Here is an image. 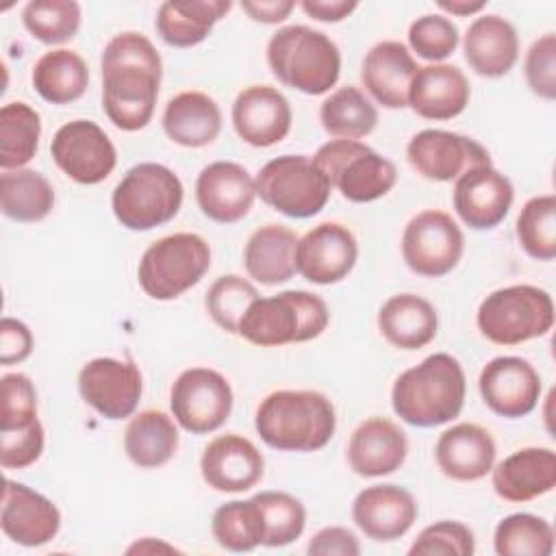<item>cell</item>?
I'll return each instance as SVG.
<instances>
[{"label": "cell", "mask_w": 556, "mask_h": 556, "mask_svg": "<svg viewBox=\"0 0 556 556\" xmlns=\"http://www.w3.org/2000/svg\"><path fill=\"white\" fill-rule=\"evenodd\" d=\"M100 70L102 109L109 122L124 132L146 128L154 115L163 76L154 43L141 33L124 30L104 46Z\"/></svg>", "instance_id": "obj_1"}, {"label": "cell", "mask_w": 556, "mask_h": 556, "mask_svg": "<svg viewBox=\"0 0 556 556\" xmlns=\"http://www.w3.org/2000/svg\"><path fill=\"white\" fill-rule=\"evenodd\" d=\"M261 441L278 452H317L337 430L334 404L313 389H280L261 400L254 415Z\"/></svg>", "instance_id": "obj_2"}, {"label": "cell", "mask_w": 556, "mask_h": 556, "mask_svg": "<svg viewBox=\"0 0 556 556\" xmlns=\"http://www.w3.org/2000/svg\"><path fill=\"white\" fill-rule=\"evenodd\" d=\"M465 393L467 380L458 358L437 352L395 378L391 406L402 421L415 428H434L460 415Z\"/></svg>", "instance_id": "obj_3"}, {"label": "cell", "mask_w": 556, "mask_h": 556, "mask_svg": "<svg viewBox=\"0 0 556 556\" xmlns=\"http://www.w3.org/2000/svg\"><path fill=\"white\" fill-rule=\"evenodd\" d=\"M267 65L285 87L306 96H321L341 76V52L326 33L291 24L269 37Z\"/></svg>", "instance_id": "obj_4"}, {"label": "cell", "mask_w": 556, "mask_h": 556, "mask_svg": "<svg viewBox=\"0 0 556 556\" xmlns=\"http://www.w3.org/2000/svg\"><path fill=\"white\" fill-rule=\"evenodd\" d=\"M330 321L324 298L289 289L276 295L256 298L239 321V337L258 348H280L317 339Z\"/></svg>", "instance_id": "obj_5"}, {"label": "cell", "mask_w": 556, "mask_h": 556, "mask_svg": "<svg viewBox=\"0 0 556 556\" xmlns=\"http://www.w3.org/2000/svg\"><path fill=\"white\" fill-rule=\"evenodd\" d=\"M185 189L174 169L161 163L132 165L115 185L111 208L115 219L135 232L172 222L182 206Z\"/></svg>", "instance_id": "obj_6"}, {"label": "cell", "mask_w": 556, "mask_h": 556, "mask_svg": "<svg viewBox=\"0 0 556 556\" xmlns=\"http://www.w3.org/2000/svg\"><path fill=\"white\" fill-rule=\"evenodd\" d=\"M480 334L495 345H519L554 326L552 295L534 285H510L489 293L476 313Z\"/></svg>", "instance_id": "obj_7"}, {"label": "cell", "mask_w": 556, "mask_h": 556, "mask_svg": "<svg viewBox=\"0 0 556 556\" xmlns=\"http://www.w3.org/2000/svg\"><path fill=\"white\" fill-rule=\"evenodd\" d=\"M211 267V245L195 232L161 237L141 254L137 280L152 300H176L195 287Z\"/></svg>", "instance_id": "obj_8"}, {"label": "cell", "mask_w": 556, "mask_h": 556, "mask_svg": "<svg viewBox=\"0 0 556 556\" xmlns=\"http://www.w3.org/2000/svg\"><path fill=\"white\" fill-rule=\"evenodd\" d=\"M313 161L330 182V189H337L345 200L356 204L387 195L397 180L393 161L354 139L326 141L317 148Z\"/></svg>", "instance_id": "obj_9"}, {"label": "cell", "mask_w": 556, "mask_h": 556, "mask_svg": "<svg viewBox=\"0 0 556 556\" xmlns=\"http://www.w3.org/2000/svg\"><path fill=\"white\" fill-rule=\"evenodd\" d=\"M254 182L256 195L291 219L317 215L330 198V182L306 154H282L267 161Z\"/></svg>", "instance_id": "obj_10"}, {"label": "cell", "mask_w": 556, "mask_h": 556, "mask_svg": "<svg viewBox=\"0 0 556 556\" xmlns=\"http://www.w3.org/2000/svg\"><path fill=\"white\" fill-rule=\"evenodd\" d=\"M465 250V235L454 217L439 208H426L408 219L402 232V258L424 278L450 274Z\"/></svg>", "instance_id": "obj_11"}, {"label": "cell", "mask_w": 556, "mask_h": 556, "mask_svg": "<svg viewBox=\"0 0 556 556\" xmlns=\"http://www.w3.org/2000/svg\"><path fill=\"white\" fill-rule=\"evenodd\" d=\"M232 387L215 369L191 367L178 374L169 389V408L176 424L191 434L219 430L232 413Z\"/></svg>", "instance_id": "obj_12"}, {"label": "cell", "mask_w": 556, "mask_h": 556, "mask_svg": "<svg viewBox=\"0 0 556 556\" xmlns=\"http://www.w3.org/2000/svg\"><path fill=\"white\" fill-rule=\"evenodd\" d=\"M50 154L56 167L78 185H98L106 180L117 165L113 141L91 119L63 124L52 137Z\"/></svg>", "instance_id": "obj_13"}, {"label": "cell", "mask_w": 556, "mask_h": 556, "mask_svg": "<svg viewBox=\"0 0 556 556\" xmlns=\"http://www.w3.org/2000/svg\"><path fill=\"white\" fill-rule=\"evenodd\" d=\"M78 391L98 415L117 421L135 413L143 393V378L130 361L98 356L80 367Z\"/></svg>", "instance_id": "obj_14"}, {"label": "cell", "mask_w": 556, "mask_h": 556, "mask_svg": "<svg viewBox=\"0 0 556 556\" xmlns=\"http://www.w3.org/2000/svg\"><path fill=\"white\" fill-rule=\"evenodd\" d=\"M410 167L428 180L450 182L471 167L491 165L489 150L471 137L426 128L410 137L406 146Z\"/></svg>", "instance_id": "obj_15"}, {"label": "cell", "mask_w": 556, "mask_h": 556, "mask_svg": "<svg viewBox=\"0 0 556 556\" xmlns=\"http://www.w3.org/2000/svg\"><path fill=\"white\" fill-rule=\"evenodd\" d=\"M358 258V241L341 222L313 226L295 248V271L313 285H334L348 278Z\"/></svg>", "instance_id": "obj_16"}, {"label": "cell", "mask_w": 556, "mask_h": 556, "mask_svg": "<svg viewBox=\"0 0 556 556\" xmlns=\"http://www.w3.org/2000/svg\"><path fill=\"white\" fill-rule=\"evenodd\" d=\"M478 389L489 410L506 419H519L536 408L541 376L521 356H495L482 367Z\"/></svg>", "instance_id": "obj_17"}, {"label": "cell", "mask_w": 556, "mask_h": 556, "mask_svg": "<svg viewBox=\"0 0 556 556\" xmlns=\"http://www.w3.org/2000/svg\"><path fill=\"white\" fill-rule=\"evenodd\" d=\"M515 200V187L493 165L471 167L454 182L452 204L460 222L473 230H491L504 222Z\"/></svg>", "instance_id": "obj_18"}, {"label": "cell", "mask_w": 556, "mask_h": 556, "mask_svg": "<svg viewBox=\"0 0 556 556\" xmlns=\"http://www.w3.org/2000/svg\"><path fill=\"white\" fill-rule=\"evenodd\" d=\"M0 526L13 543L39 547L59 534L61 510L43 493L7 478L2 486Z\"/></svg>", "instance_id": "obj_19"}, {"label": "cell", "mask_w": 556, "mask_h": 556, "mask_svg": "<svg viewBox=\"0 0 556 556\" xmlns=\"http://www.w3.org/2000/svg\"><path fill=\"white\" fill-rule=\"evenodd\" d=\"M256 198V182L235 161H215L202 167L195 178V202L204 217L217 224L243 219Z\"/></svg>", "instance_id": "obj_20"}, {"label": "cell", "mask_w": 556, "mask_h": 556, "mask_svg": "<svg viewBox=\"0 0 556 556\" xmlns=\"http://www.w3.org/2000/svg\"><path fill=\"white\" fill-rule=\"evenodd\" d=\"M200 473L213 491L243 493L261 482L265 458L250 439L228 432L206 443L200 458Z\"/></svg>", "instance_id": "obj_21"}, {"label": "cell", "mask_w": 556, "mask_h": 556, "mask_svg": "<svg viewBox=\"0 0 556 556\" xmlns=\"http://www.w3.org/2000/svg\"><path fill=\"white\" fill-rule=\"evenodd\" d=\"M235 132L254 148L280 143L293 122L289 100L271 85H250L232 102Z\"/></svg>", "instance_id": "obj_22"}, {"label": "cell", "mask_w": 556, "mask_h": 556, "mask_svg": "<svg viewBox=\"0 0 556 556\" xmlns=\"http://www.w3.org/2000/svg\"><path fill=\"white\" fill-rule=\"evenodd\" d=\"M417 502L400 484H371L352 502L356 528L371 541L387 543L404 536L417 521Z\"/></svg>", "instance_id": "obj_23"}, {"label": "cell", "mask_w": 556, "mask_h": 556, "mask_svg": "<svg viewBox=\"0 0 556 556\" xmlns=\"http://www.w3.org/2000/svg\"><path fill=\"white\" fill-rule=\"evenodd\" d=\"M408 454L406 432L387 417L361 421L348 441V465L356 476L380 478L397 471Z\"/></svg>", "instance_id": "obj_24"}, {"label": "cell", "mask_w": 556, "mask_h": 556, "mask_svg": "<svg viewBox=\"0 0 556 556\" xmlns=\"http://www.w3.org/2000/svg\"><path fill=\"white\" fill-rule=\"evenodd\" d=\"M417 70L419 65L402 41L384 39L365 54L361 83L384 109H404L408 106V89Z\"/></svg>", "instance_id": "obj_25"}, {"label": "cell", "mask_w": 556, "mask_h": 556, "mask_svg": "<svg viewBox=\"0 0 556 556\" xmlns=\"http://www.w3.org/2000/svg\"><path fill=\"white\" fill-rule=\"evenodd\" d=\"M497 497L521 504L549 493L556 486V452L552 447H521L491 469Z\"/></svg>", "instance_id": "obj_26"}, {"label": "cell", "mask_w": 556, "mask_h": 556, "mask_svg": "<svg viewBox=\"0 0 556 556\" xmlns=\"http://www.w3.org/2000/svg\"><path fill=\"white\" fill-rule=\"evenodd\" d=\"M495 441L486 428L460 421L439 434L434 460L439 469L458 482H476L495 465Z\"/></svg>", "instance_id": "obj_27"}, {"label": "cell", "mask_w": 556, "mask_h": 556, "mask_svg": "<svg viewBox=\"0 0 556 556\" xmlns=\"http://www.w3.org/2000/svg\"><path fill=\"white\" fill-rule=\"evenodd\" d=\"M471 98L469 80L456 65L430 63L417 70L408 89V106L424 119L445 122L460 115Z\"/></svg>", "instance_id": "obj_28"}, {"label": "cell", "mask_w": 556, "mask_h": 556, "mask_svg": "<svg viewBox=\"0 0 556 556\" xmlns=\"http://www.w3.org/2000/svg\"><path fill=\"white\" fill-rule=\"evenodd\" d=\"M463 52L478 76L500 78L506 76L519 59V37L506 17L486 13L469 24L463 39Z\"/></svg>", "instance_id": "obj_29"}, {"label": "cell", "mask_w": 556, "mask_h": 556, "mask_svg": "<svg viewBox=\"0 0 556 556\" xmlns=\"http://www.w3.org/2000/svg\"><path fill=\"white\" fill-rule=\"evenodd\" d=\"M380 334L400 350L426 348L439 330L437 308L417 293H395L378 311Z\"/></svg>", "instance_id": "obj_30"}, {"label": "cell", "mask_w": 556, "mask_h": 556, "mask_svg": "<svg viewBox=\"0 0 556 556\" xmlns=\"http://www.w3.org/2000/svg\"><path fill=\"white\" fill-rule=\"evenodd\" d=\"M165 135L182 148H204L222 130L219 104L204 91H180L167 100L161 117Z\"/></svg>", "instance_id": "obj_31"}, {"label": "cell", "mask_w": 556, "mask_h": 556, "mask_svg": "<svg viewBox=\"0 0 556 556\" xmlns=\"http://www.w3.org/2000/svg\"><path fill=\"white\" fill-rule=\"evenodd\" d=\"M295 248L298 235L289 226L265 224L248 237L243 267L261 285H282L295 274Z\"/></svg>", "instance_id": "obj_32"}, {"label": "cell", "mask_w": 556, "mask_h": 556, "mask_svg": "<svg viewBox=\"0 0 556 556\" xmlns=\"http://www.w3.org/2000/svg\"><path fill=\"white\" fill-rule=\"evenodd\" d=\"M230 9V0H167L156 11L154 28L167 46L191 48L202 43Z\"/></svg>", "instance_id": "obj_33"}, {"label": "cell", "mask_w": 556, "mask_h": 556, "mask_svg": "<svg viewBox=\"0 0 556 556\" xmlns=\"http://www.w3.org/2000/svg\"><path fill=\"white\" fill-rule=\"evenodd\" d=\"M176 419L156 408L137 413L124 430V452L132 465L141 469H156L167 465L178 452Z\"/></svg>", "instance_id": "obj_34"}, {"label": "cell", "mask_w": 556, "mask_h": 556, "mask_svg": "<svg viewBox=\"0 0 556 556\" xmlns=\"http://www.w3.org/2000/svg\"><path fill=\"white\" fill-rule=\"evenodd\" d=\"M30 83L46 102L70 104L87 91L89 67L78 52L56 48L35 61Z\"/></svg>", "instance_id": "obj_35"}, {"label": "cell", "mask_w": 556, "mask_h": 556, "mask_svg": "<svg viewBox=\"0 0 556 556\" xmlns=\"http://www.w3.org/2000/svg\"><path fill=\"white\" fill-rule=\"evenodd\" d=\"M0 208L20 224L41 222L54 208V189L35 169H7L0 176Z\"/></svg>", "instance_id": "obj_36"}, {"label": "cell", "mask_w": 556, "mask_h": 556, "mask_svg": "<svg viewBox=\"0 0 556 556\" xmlns=\"http://www.w3.org/2000/svg\"><path fill=\"white\" fill-rule=\"evenodd\" d=\"M319 122L334 139H363L378 124V109L354 85L334 89L319 106Z\"/></svg>", "instance_id": "obj_37"}, {"label": "cell", "mask_w": 556, "mask_h": 556, "mask_svg": "<svg viewBox=\"0 0 556 556\" xmlns=\"http://www.w3.org/2000/svg\"><path fill=\"white\" fill-rule=\"evenodd\" d=\"M41 137L39 113L22 102H7L0 109V167L22 169L37 152Z\"/></svg>", "instance_id": "obj_38"}, {"label": "cell", "mask_w": 556, "mask_h": 556, "mask_svg": "<svg viewBox=\"0 0 556 556\" xmlns=\"http://www.w3.org/2000/svg\"><path fill=\"white\" fill-rule=\"evenodd\" d=\"M252 500L261 519V545L285 547L302 536L306 528V508L295 495L285 491H261L252 495Z\"/></svg>", "instance_id": "obj_39"}, {"label": "cell", "mask_w": 556, "mask_h": 556, "mask_svg": "<svg viewBox=\"0 0 556 556\" xmlns=\"http://www.w3.org/2000/svg\"><path fill=\"white\" fill-rule=\"evenodd\" d=\"M497 556H549L554 552V528L539 515L513 513L493 532Z\"/></svg>", "instance_id": "obj_40"}, {"label": "cell", "mask_w": 556, "mask_h": 556, "mask_svg": "<svg viewBox=\"0 0 556 556\" xmlns=\"http://www.w3.org/2000/svg\"><path fill=\"white\" fill-rule=\"evenodd\" d=\"M515 232L523 252L534 261H554L556 256V195L530 198L517 217Z\"/></svg>", "instance_id": "obj_41"}, {"label": "cell", "mask_w": 556, "mask_h": 556, "mask_svg": "<svg viewBox=\"0 0 556 556\" xmlns=\"http://www.w3.org/2000/svg\"><path fill=\"white\" fill-rule=\"evenodd\" d=\"M83 11L74 0H30L22 9V24L37 41L46 46L65 43L76 37Z\"/></svg>", "instance_id": "obj_42"}, {"label": "cell", "mask_w": 556, "mask_h": 556, "mask_svg": "<svg viewBox=\"0 0 556 556\" xmlns=\"http://www.w3.org/2000/svg\"><path fill=\"white\" fill-rule=\"evenodd\" d=\"M213 539L228 552H250L263 543L261 519L254 500L222 504L211 519Z\"/></svg>", "instance_id": "obj_43"}, {"label": "cell", "mask_w": 556, "mask_h": 556, "mask_svg": "<svg viewBox=\"0 0 556 556\" xmlns=\"http://www.w3.org/2000/svg\"><path fill=\"white\" fill-rule=\"evenodd\" d=\"M258 298L256 287L239 276V274H224L219 276L204 295V306L211 319L230 334L239 332V321L243 319L248 306Z\"/></svg>", "instance_id": "obj_44"}, {"label": "cell", "mask_w": 556, "mask_h": 556, "mask_svg": "<svg viewBox=\"0 0 556 556\" xmlns=\"http://www.w3.org/2000/svg\"><path fill=\"white\" fill-rule=\"evenodd\" d=\"M458 28L456 24L437 13H428L417 17L408 26V46L417 56L430 61V63H441L445 61L458 46Z\"/></svg>", "instance_id": "obj_45"}, {"label": "cell", "mask_w": 556, "mask_h": 556, "mask_svg": "<svg viewBox=\"0 0 556 556\" xmlns=\"http://www.w3.org/2000/svg\"><path fill=\"white\" fill-rule=\"evenodd\" d=\"M473 552V532L463 521L452 519L426 526L408 547L410 556H471Z\"/></svg>", "instance_id": "obj_46"}, {"label": "cell", "mask_w": 556, "mask_h": 556, "mask_svg": "<svg viewBox=\"0 0 556 556\" xmlns=\"http://www.w3.org/2000/svg\"><path fill=\"white\" fill-rule=\"evenodd\" d=\"M2 408H0V432L26 428L37 421V391L26 374L13 371L0 378Z\"/></svg>", "instance_id": "obj_47"}, {"label": "cell", "mask_w": 556, "mask_h": 556, "mask_svg": "<svg viewBox=\"0 0 556 556\" xmlns=\"http://www.w3.org/2000/svg\"><path fill=\"white\" fill-rule=\"evenodd\" d=\"M523 76L530 91L543 100L556 98V35L545 33L532 41L523 59Z\"/></svg>", "instance_id": "obj_48"}, {"label": "cell", "mask_w": 556, "mask_h": 556, "mask_svg": "<svg viewBox=\"0 0 556 556\" xmlns=\"http://www.w3.org/2000/svg\"><path fill=\"white\" fill-rule=\"evenodd\" d=\"M43 443L46 437L39 419L26 428L0 432V465L4 469H26L39 460Z\"/></svg>", "instance_id": "obj_49"}, {"label": "cell", "mask_w": 556, "mask_h": 556, "mask_svg": "<svg viewBox=\"0 0 556 556\" xmlns=\"http://www.w3.org/2000/svg\"><path fill=\"white\" fill-rule=\"evenodd\" d=\"M33 332L30 328L13 317H2L0 321V363L13 365L22 363L33 352Z\"/></svg>", "instance_id": "obj_50"}, {"label": "cell", "mask_w": 556, "mask_h": 556, "mask_svg": "<svg viewBox=\"0 0 556 556\" xmlns=\"http://www.w3.org/2000/svg\"><path fill=\"white\" fill-rule=\"evenodd\" d=\"M306 552L311 556H358L361 543L352 530L343 526H326L313 534Z\"/></svg>", "instance_id": "obj_51"}, {"label": "cell", "mask_w": 556, "mask_h": 556, "mask_svg": "<svg viewBox=\"0 0 556 556\" xmlns=\"http://www.w3.org/2000/svg\"><path fill=\"white\" fill-rule=\"evenodd\" d=\"M300 7L308 17H313L317 22L337 24V22L345 20L348 15H352L358 9V2H354V0H302Z\"/></svg>", "instance_id": "obj_52"}, {"label": "cell", "mask_w": 556, "mask_h": 556, "mask_svg": "<svg viewBox=\"0 0 556 556\" xmlns=\"http://www.w3.org/2000/svg\"><path fill=\"white\" fill-rule=\"evenodd\" d=\"M243 13L261 24H280L295 9L293 0H245L241 2Z\"/></svg>", "instance_id": "obj_53"}, {"label": "cell", "mask_w": 556, "mask_h": 556, "mask_svg": "<svg viewBox=\"0 0 556 556\" xmlns=\"http://www.w3.org/2000/svg\"><path fill=\"white\" fill-rule=\"evenodd\" d=\"M437 7L445 13H452V15H458V17H467V15H473V13H480L486 2L484 0H478V2H471V0H439Z\"/></svg>", "instance_id": "obj_54"}]
</instances>
